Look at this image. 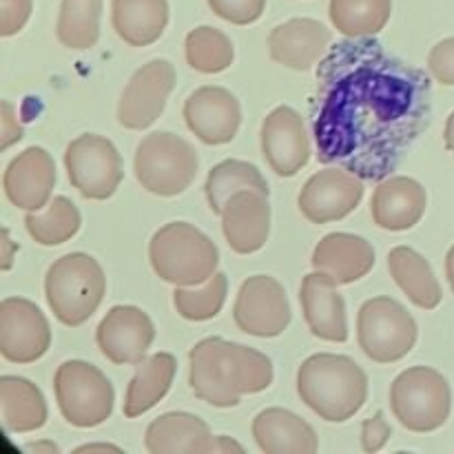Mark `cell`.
<instances>
[{
	"label": "cell",
	"instance_id": "obj_1",
	"mask_svg": "<svg viewBox=\"0 0 454 454\" xmlns=\"http://www.w3.org/2000/svg\"><path fill=\"white\" fill-rule=\"evenodd\" d=\"M430 96L428 75L372 35L337 43L319 62L310 106L317 160L381 182L428 127Z\"/></svg>",
	"mask_w": 454,
	"mask_h": 454
},
{
	"label": "cell",
	"instance_id": "obj_2",
	"mask_svg": "<svg viewBox=\"0 0 454 454\" xmlns=\"http://www.w3.org/2000/svg\"><path fill=\"white\" fill-rule=\"evenodd\" d=\"M273 384V362L251 346L207 337L189 353V386L215 408H235L244 395L264 393Z\"/></svg>",
	"mask_w": 454,
	"mask_h": 454
},
{
	"label": "cell",
	"instance_id": "obj_3",
	"mask_svg": "<svg viewBox=\"0 0 454 454\" xmlns=\"http://www.w3.org/2000/svg\"><path fill=\"white\" fill-rule=\"evenodd\" d=\"M297 395L324 421L344 424L366 403L368 377L346 355L317 353L297 371Z\"/></svg>",
	"mask_w": 454,
	"mask_h": 454
},
{
	"label": "cell",
	"instance_id": "obj_4",
	"mask_svg": "<svg viewBox=\"0 0 454 454\" xmlns=\"http://www.w3.org/2000/svg\"><path fill=\"white\" fill-rule=\"evenodd\" d=\"M155 275L173 286H198L217 269L220 251L208 235L189 222H168L149 242Z\"/></svg>",
	"mask_w": 454,
	"mask_h": 454
},
{
	"label": "cell",
	"instance_id": "obj_5",
	"mask_svg": "<svg viewBox=\"0 0 454 454\" xmlns=\"http://www.w3.org/2000/svg\"><path fill=\"white\" fill-rule=\"evenodd\" d=\"M106 278L96 257L69 253L53 262L44 278V295L51 313L65 326H82L105 300Z\"/></svg>",
	"mask_w": 454,
	"mask_h": 454
},
{
	"label": "cell",
	"instance_id": "obj_6",
	"mask_svg": "<svg viewBox=\"0 0 454 454\" xmlns=\"http://www.w3.org/2000/svg\"><path fill=\"white\" fill-rule=\"evenodd\" d=\"M198 151L184 137L155 131L137 145L133 171L142 189L160 198H176L193 184L198 176Z\"/></svg>",
	"mask_w": 454,
	"mask_h": 454
},
{
	"label": "cell",
	"instance_id": "obj_7",
	"mask_svg": "<svg viewBox=\"0 0 454 454\" xmlns=\"http://www.w3.org/2000/svg\"><path fill=\"white\" fill-rule=\"evenodd\" d=\"M390 408L399 424L411 433H433L450 417V386L434 368H408L390 386Z\"/></svg>",
	"mask_w": 454,
	"mask_h": 454
},
{
	"label": "cell",
	"instance_id": "obj_8",
	"mask_svg": "<svg viewBox=\"0 0 454 454\" xmlns=\"http://www.w3.org/2000/svg\"><path fill=\"white\" fill-rule=\"evenodd\" d=\"M53 390L62 417L75 428H96L114 412V386L93 364L80 359L60 364L53 377Z\"/></svg>",
	"mask_w": 454,
	"mask_h": 454
},
{
	"label": "cell",
	"instance_id": "obj_9",
	"mask_svg": "<svg viewBox=\"0 0 454 454\" xmlns=\"http://www.w3.org/2000/svg\"><path fill=\"white\" fill-rule=\"evenodd\" d=\"M415 317L393 297H372L357 313L359 348L377 364H393L406 357L417 344Z\"/></svg>",
	"mask_w": 454,
	"mask_h": 454
},
{
	"label": "cell",
	"instance_id": "obj_10",
	"mask_svg": "<svg viewBox=\"0 0 454 454\" xmlns=\"http://www.w3.org/2000/svg\"><path fill=\"white\" fill-rule=\"evenodd\" d=\"M69 182L87 200H109L122 182V158L105 136L84 133L65 151Z\"/></svg>",
	"mask_w": 454,
	"mask_h": 454
},
{
	"label": "cell",
	"instance_id": "obj_11",
	"mask_svg": "<svg viewBox=\"0 0 454 454\" xmlns=\"http://www.w3.org/2000/svg\"><path fill=\"white\" fill-rule=\"evenodd\" d=\"M233 319L247 335H282L291 324V304L282 284L270 275H253L239 286L233 306Z\"/></svg>",
	"mask_w": 454,
	"mask_h": 454
},
{
	"label": "cell",
	"instance_id": "obj_12",
	"mask_svg": "<svg viewBox=\"0 0 454 454\" xmlns=\"http://www.w3.org/2000/svg\"><path fill=\"white\" fill-rule=\"evenodd\" d=\"M176 87V69L164 58L142 65L131 75L118 102V122L131 131L149 129L162 115Z\"/></svg>",
	"mask_w": 454,
	"mask_h": 454
},
{
	"label": "cell",
	"instance_id": "obj_13",
	"mask_svg": "<svg viewBox=\"0 0 454 454\" xmlns=\"http://www.w3.org/2000/svg\"><path fill=\"white\" fill-rule=\"evenodd\" d=\"M51 346V328L34 301L7 297L0 304V355L12 364H34Z\"/></svg>",
	"mask_w": 454,
	"mask_h": 454
},
{
	"label": "cell",
	"instance_id": "obj_14",
	"mask_svg": "<svg viewBox=\"0 0 454 454\" xmlns=\"http://www.w3.org/2000/svg\"><path fill=\"white\" fill-rule=\"evenodd\" d=\"M145 446L151 454H224L244 452L229 437H213L207 421L189 412H167L149 424Z\"/></svg>",
	"mask_w": 454,
	"mask_h": 454
},
{
	"label": "cell",
	"instance_id": "obj_15",
	"mask_svg": "<svg viewBox=\"0 0 454 454\" xmlns=\"http://www.w3.org/2000/svg\"><path fill=\"white\" fill-rule=\"evenodd\" d=\"M364 182L346 168H324L309 177L300 193V211L313 224L344 220L359 207Z\"/></svg>",
	"mask_w": 454,
	"mask_h": 454
},
{
	"label": "cell",
	"instance_id": "obj_16",
	"mask_svg": "<svg viewBox=\"0 0 454 454\" xmlns=\"http://www.w3.org/2000/svg\"><path fill=\"white\" fill-rule=\"evenodd\" d=\"M153 340V322L137 306H114L96 331L98 348L118 366H137L145 362Z\"/></svg>",
	"mask_w": 454,
	"mask_h": 454
},
{
	"label": "cell",
	"instance_id": "obj_17",
	"mask_svg": "<svg viewBox=\"0 0 454 454\" xmlns=\"http://www.w3.org/2000/svg\"><path fill=\"white\" fill-rule=\"evenodd\" d=\"M262 155L279 177H293L309 164L310 140L304 120L291 106H275L262 124Z\"/></svg>",
	"mask_w": 454,
	"mask_h": 454
},
{
	"label": "cell",
	"instance_id": "obj_18",
	"mask_svg": "<svg viewBox=\"0 0 454 454\" xmlns=\"http://www.w3.org/2000/svg\"><path fill=\"white\" fill-rule=\"evenodd\" d=\"M184 120L204 145H229L242 124V106L229 89L200 87L186 98Z\"/></svg>",
	"mask_w": 454,
	"mask_h": 454
},
{
	"label": "cell",
	"instance_id": "obj_19",
	"mask_svg": "<svg viewBox=\"0 0 454 454\" xmlns=\"http://www.w3.org/2000/svg\"><path fill=\"white\" fill-rule=\"evenodd\" d=\"M56 162L43 146H29L4 168V195L22 211H43L51 202Z\"/></svg>",
	"mask_w": 454,
	"mask_h": 454
},
{
	"label": "cell",
	"instance_id": "obj_20",
	"mask_svg": "<svg viewBox=\"0 0 454 454\" xmlns=\"http://www.w3.org/2000/svg\"><path fill=\"white\" fill-rule=\"evenodd\" d=\"M220 217L226 242L235 253L251 255L262 251L270 235L269 193L255 189L239 191L224 204Z\"/></svg>",
	"mask_w": 454,
	"mask_h": 454
},
{
	"label": "cell",
	"instance_id": "obj_21",
	"mask_svg": "<svg viewBox=\"0 0 454 454\" xmlns=\"http://www.w3.org/2000/svg\"><path fill=\"white\" fill-rule=\"evenodd\" d=\"M337 286L340 284L331 275L313 270L301 282L300 301L306 324L315 337L344 344L348 340V317H346V301Z\"/></svg>",
	"mask_w": 454,
	"mask_h": 454
},
{
	"label": "cell",
	"instance_id": "obj_22",
	"mask_svg": "<svg viewBox=\"0 0 454 454\" xmlns=\"http://www.w3.org/2000/svg\"><path fill=\"white\" fill-rule=\"evenodd\" d=\"M428 207V193L417 180L388 176L377 184L371 200L372 220L384 231H408L417 226Z\"/></svg>",
	"mask_w": 454,
	"mask_h": 454
},
{
	"label": "cell",
	"instance_id": "obj_23",
	"mask_svg": "<svg viewBox=\"0 0 454 454\" xmlns=\"http://www.w3.org/2000/svg\"><path fill=\"white\" fill-rule=\"evenodd\" d=\"M331 29L313 18H293L269 35V53L278 65L309 71L331 44Z\"/></svg>",
	"mask_w": 454,
	"mask_h": 454
},
{
	"label": "cell",
	"instance_id": "obj_24",
	"mask_svg": "<svg viewBox=\"0 0 454 454\" xmlns=\"http://www.w3.org/2000/svg\"><path fill=\"white\" fill-rule=\"evenodd\" d=\"M310 264L315 270L331 275L340 286H346L371 273L375 266V248L359 235L331 233L319 239Z\"/></svg>",
	"mask_w": 454,
	"mask_h": 454
},
{
	"label": "cell",
	"instance_id": "obj_25",
	"mask_svg": "<svg viewBox=\"0 0 454 454\" xmlns=\"http://www.w3.org/2000/svg\"><path fill=\"white\" fill-rule=\"evenodd\" d=\"M253 437L266 454H315L317 434L295 412L284 408H266L253 419Z\"/></svg>",
	"mask_w": 454,
	"mask_h": 454
},
{
	"label": "cell",
	"instance_id": "obj_26",
	"mask_svg": "<svg viewBox=\"0 0 454 454\" xmlns=\"http://www.w3.org/2000/svg\"><path fill=\"white\" fill-rule=\"evenodd\" d=\"M111 22L120 38L131 47H149L162 38L168 25L167 0H114Z\"/></svg>",
	"mask_w": 454,
	"mask_h": 454
},
{
	"label": "cell",
	"instance_id": "obj_27",
	"mask_svg": "<svg viewBox=\"0 0 454 454\" xmlns=\"http://www.w3.org/2000/svg\"><path fill=\"white\" fill-rule=\"evenodd\" d=\"M177 362L171 353H155L136 366L124 397V417L136 419L158 406L171 390Z\"/></svg>",
	"mask_w": 454,
	"mask_h": 454
},
{
	"label": "cell",
	"instance_id": "obj_28",
	"mask_svg": "<svg viewBox=\"0 0 454 454\" xmlns=\"http://www.w3.org/2000/svg\"><path fill=\"white\" fill-rule=\"evenodd\" d=\"M0 415L7 433H34L47 424V402L25 377H0Z\"/></svg>",
	"mask_w": 454,
	"mask_h": 454
},
{
	"label": "cell",
	"instance_id": "obj_29",
	"mask_svg": "<svg viewBox=\"0 0 454 454\" xmlns=\"http://www.w3.org/2000/svg\"><path fill=\"white\" fill-rule=\"evenodd\" d=\"M388 269L397 286L408 300L424 310H433L442 304V286L424 255L411 247H397L388 253Z\"/></svg>",
	"mask_w": 454,
	"mask_h": 454
},
{
	"label": "cell",
	"instance_id": "obj_30",
	"mask_svg": "<svg viewBox=\"0 0 454 454\" xmlns=\"http://www.w3.org/2000/svg\"><path fill=\"white\" fill-rule=\"evenodd\" d=\"M247 189L262 191L269 193V182L262 176L260 168L244 160H224V162L215 164L208 171L207 184H204V193H207L208 207L213 213L220 215L224 204L233 198L235 193Z\"/></svg>",
	"mask_w": 454,
	"mask_h": 454
},
{
	"label": "cell",
	"instance_id": "obj_31",
	"mask_svg": "<svg viewBox=\"0 0 454 454\" xmlns=\"http://www.w3.org/2000/svg\"><path fill=\"white\" fill-rule=\"evenodd\" d=\"M331 22L346 38L375 35L388 25L393 0H331Z\"/></svg>",
	"mask_w": 454,
	"mask_h": 454
},
{
	"label": "cell",
	"instance_id": "obj_32",
	"mask_svg": "<svg viewBox=\"0 0 454 454\" xmlns=\"http://www.w3.org/2000/svg\"><path fill=\"white\" fill-rule=\"evenodd\" d=\"M82 217L78 207L65 195H58L47 204L44 211H29L25 215L27 233L40 247H58L74 238L80 231Z\"/></svg>",
	"mask_w": 454,
	"mask_h": 454
},
{
	"label": "cell",
	"instance_id": "obj_33",
	"mask_svg": "<svg viewBox=\"0 0 454 454\" xmlns=\"http://www.w3.org/2000/svg\"><path fill=\"white\" fill-rule=\"evenodd\" d=\"M102 0H62L56 35L69 49H91L100 38Z\"/></svg>",
	"mask_w": 454,
	"mask_h": 454
},
{
	"label": "cell",
	"instance_id": "obj_34",
	"mask_svg": "<svg viewBox=\"0 0 454 454\" xmlns=\"http://www.w3.org/2000/svg\"><path fill=\"white\" fill-rule=\"evenodd\" d=\"M186 62L200 74H222L235 60V49L229 35L215 27H195L184 43Z\"/></svg>",
	"mask_w": 454,
	"mask_h": 454
},
{
	"label": "cell",
	"instance_id": "obj_35",
	"mask_svg": "<svg viewBox=\"0 0 454 454\" xmlns=\"http://www.w3.org/2000/svg\"><path fill=\"white\" fill-rule=\"evenodd\" d=\"M226 295H229V279L224 273L215 270L207 282L198 286H176L173 306L189 322H208L224 309Z\"/></svg>",
	"mask_w": 454,
	"mask_h": 454
},
{
	"label": "cell",
	"instance_id": "obj_36",
	"mask_svg": "<svg viewBox=\"0 0 454 454\" xmlns=\"http://www.w3.org/2000/svg\"><path fill=\"white\" fill-rule=\"evenodd\" d=\"M215 16L231 25H251L260 20L266 9V0H207Z\"/></svg>",
	"mask_w": 454,
	"mask_h": 454
},
{
	"label": "cell",
	"instance_id": "obj_37",
	"mask_svg": "<svg viewBox=\"0 0 454 454\" xmlns=\"http://www.w3.org/2000/svg\"><path fill=\"white\" fill-rule=\"evenodd\" d=\"M34 0H0V35L12 38L31 18Z\"/></svg>",
	"mask_w": 454,
	"mask_h": 454
},
{
	"label": "cell",
	"instance_id": "obj_38",
	"mask_svg": "<svg viewBox=\"0 0 454 454\" xmlns=\"http://www.w3.org/2000/svg\"><path fill=\"white\" fill-rule=\"evenodd\" d=\"M428 71L439 84L454 87V38L434 44L428 56Z\"/></svg>",
	"mask_w": 454,
	"mask_h": 454
},
{
	"label": "cell",
	"instance_id": "obj_39",
	"mask_svg": "<svg viewBox=\"0 0 454 454\" xmlns=\"http://www.w3.org/2000/svg\"><path fill=\"white\" fill-rule=\"evenodd\" d=\"M393 428L386 421L384 411H377L375 415L364 419L362 424V448L364 452H380L388 443Z\"/></svg>",
	"mask_w": 454,
	"mask_h": 454
},
{
	"label": "cell",
	"instance_id": "obj_40",
	"mask_svg": "<svg viewBox=\"0 0 454 454\" xmlns=\"http://www.w3.org/2000/svg\"><path fill=\"white\" fill-rule=\"evenodd\" d=\"M0 122H3V131H0L3 133V136H0L3 137V145H0V149L7 151L9 146L22 140V127L18 124L12 102L4 100L3 105H0Z\"/></svg>",
	"mask_w": 454,
	"mask_h": 454
},
{
	"label": "cell",
	"instance_id": "obj_41",
	"mask_svg": "<svg viewBox=\"0 0 454 454\" xmlns=\"http://www.w3.org/2000/svg\"><path fill=\"white\" fill-rule=\"evenodd\" d=\"M4 233V239H3V270H9L13 264V253L18 251V242H13L12 238H9V229L3 231Z\"/></svg>",
	"mask_w": 454,
	"mask_h": 454
},
{
	"label": "cell",
	"instance_id": "obj_42",
	"mask_svg": "<svg viewBox=\"0 0 454 454\" xmlns=\"http://www.w3.org/2000/svg\"><path fill=\"white\" fill-rule=\"evenodd\" d=\"M25 452H34V454H60V448L56 446L53 442H31L22 446Z\"/></svg>",
	"mask_w": 454,
	"mask_h": 454
},
{
	"label": "cell",
	"instance_id": "obj_43",
	"mask_svg": "<svg viewBox=\"0 0 454 454\" xmlns=\"http://www.w3.org/2000/svg\"><path fill=\"white\" fill-rule=\"evenodd\" d=\"M98 450H114L122 452L118 446H111V443H84V446L75 448V452H98Z\"/></svg>",
	"mask_w": 454,
	"mask_h": 454
},
{
	"label": "cell",
	"instance_id": "obj_44",
	"mask_svg": "<svg viewBox=\"0 0 454 454\" xmlns=\"http://www.w3.org/2000/svg\"><path fill=\"white\" fill-rule=\"evenodd\" d=\"M443 137H446V146L448 151L454 155V111L450 114V118H448L446 122V133H443Z\"/></svg>",
	"mask_w": 454,
	"mask_h": 454
},
{
	"label": "cell",
	"instance_id": "obj_45",
	"mask_svg": "<svg viewBox=\"0 0 454 454\" xmlns=\"http://www.w3.org/2000/svg\"><path fill=\"white\" fill-rule=\"evenodd\" d=\"M446 278H448V284H450V288L454 293V247L448 251V255H446Z\"/></svg>",
	"mask_w": 454,
	"mask_h": 454
}]
</instances>
